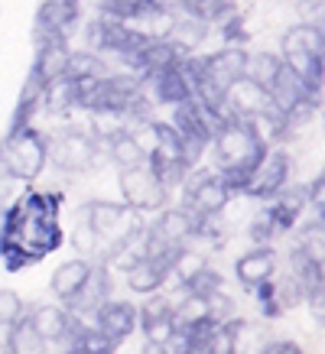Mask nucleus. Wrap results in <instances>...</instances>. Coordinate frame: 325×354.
Instances as JSON below:
<instances>
[{"mask_svg":"<svg viewBox=\"0 0 325 354\" xmlns=\"http://www.w3.org/2000/svg\"><path fill=\"white\" fill-rule=\"evenodd\" d=\"M267 140L257 133V127L250 120L231 118L228 114L221 124L215 127L208 150H212V162L215 172L221 176V183L231 189V195H241L248 185V176L254 172V166L260 162V156L267 153Z\"/></svg>","mask_w":325,"mask_h":354,"instance_id":"nucleus-1","label":"nucleus"},{"mask_svg":"<svg viewBox=\"0 0 325 354\" xmlns=\"http://www.w3.org/2000/svg\"><path fill=\"white\" fill-rule=\"evenodd\" d=\"M280 59L286 68H292L296 75L303 78L306 85L322 95V59H325V32L319 23L303 20L290 26L280 36Z\"/></svg>","mask_w":325,"mask_h":354,"instance_id":"nucleus-2","label":"nucleus"},{"mask_svg":"<svg viewBox=\"0 0 325 354\" xmlns=\"http://www.w3.org/2000/svg\"><path fill=\"white\" fill-rule=\"evenodd\" d=\"M150 36H143L133 23L108 17V13L98 10V17L85 23V43L91 53H98L101 59H118L120 65H130V59L137 55L143 43Z\"/></svg>","mask_w":325,"mask_h":354,"instance_id":"nucleus-3","label":"nucleus"},{"mask_svg":"<svg viewBox=\"0 0 325 354\" xmlns=\"http://www.w3.org/2000/svg\"><path fill=\"white\" fill-rule=\"evenodd\" d=\"M0 153H3V166L10 179H36L49 162V137L26 124L7 133V140L0 143Z\"/></svg>","mask_w":325,"mask_h":354,"instance_id":"nucleus-4","label":"nucleus"},{"mask_svg":"<svg viewBox=\"0 0 325 354\" xmlns=\"http://www.w3.org/2000/svg\"><path fill=\"white\" fill-rule=\"evenodd\" d=\"M118 185H120V202L127 205V208H133L137 215L160 212L162 205L169 202V189L156 179V172H153L147 162H137V166L120 169Z\"/></svg>","mask_w":325,"mask_h":354,"instance_id":"nucleus-5","label":"nucleus"},{"mask_svg":"<svg viewBox=\"0 0 325 354\" xmlns=\"http://www.w3.org/2000/svg\"><path fill=\"white\" fill-rule=\"evenodd\" d=\"M78 218L95 231V237L101 241V247L120 241L130 227L140 225V221H137L140 215H137L133 208H127L124 202H111V198H91V202H85L82 208H78Z\"/></svg>","mask_w":325,"mask_h":354,"instance_id":"nucleus-6","label":"nucleus"},{"mask_svg":"<svg viewBox=\"0 0 325 354\" xmlns=\"http://www.w3.org/2000/svg\"><path fill=\"white\" fill-rule=\"evenodd\" d=\"M183 208H189L192 215L212 218L221 215L231 202V189L221 183V176L215 169H195L183 179Z\"/></svg>","mask_w":325,"mask_h":354,"instance_id":"nucleus-7","label":"nucleus"},{"mask_svg":"<svg viewBox=\"0 0 325 354\" xmlns=\"http://www.w3.org/2000/svg\"><path fill=\"white\" fill-rule=\"evenodd\" d=\"M104 153V143L95 133L85 130H65L62 137L49 140V160L65 172H85L91 169Z\"/></svg>","mask_w":325,"mask_h":354,"instance_id":"nucleus-8","label":"nucleus"},{"mask_svg":"<svg viewBox=\"0 0 325 354\" xmlns=\"http://www.w3.org/2000/svg\"><path fill=\"white\" fill-rule=\"evenodd\" d=\"M290 172H292L290 153L283 150V147H267V153L260 156V162L248 176V185H244V192L241 195L267 202V198H273L283 185L290 183Z\"/></svg>","mask_w":325,"mask_h":354,"instance_id":"nucleus-9","label":"nucleus"},{"mask_svg":"<svg viewBox=\"0 0 325 354\" xmlns=\"http://www.w3.org/2000/svg\"><path fill=\"white\" fill-rule=\"evenodd\" d=\"M137 328L143 332V342L150 348H160L173 338L176 322H173V302L166 292H147L143 306H137Z\"/></svg>","mask_w":325,"mask_h":354,"instance_id":"nucleus-10","label":"nucleus"},{"mask_svg":"<svg viewBox=\"0 0 325 354\" xmlns=\"http://www.w3.org/2000/svg\"><path fill=\"white\" fill-rule=\"evenodd\" d=\"M140 88L153 108H173V104H179V101H185V97L192 95L189 78L183 75L179 62L162 65V68H153V72L140 75Z\"/></svg>","mask_w":325,"mask_h":354,"instance_id":"nucleus-11","label":"nucleus"},{"mask_svg":"<svg viewBox=\"0 0 325 354\" xmlns=\"http://www.w3.org/2000/svg\"><path fill=\"white\" fill-rule=\"evenodd\" d=\"M221 101H225L228 114H231V118H241V120H257V118H263L267 111H273L267 88L257 85V82L248 75L234 78V82L225 88Z\"/></svg>","mask_w":325,"mask_h":354,"instance_id":"nucleus-12","label":"nucleus"},{"mask_svg":"<svg viewBox=\"0 0 325 354\" xmlns=\"http://www.w3.org/2000/svg\"><path fill=\"white\" fill-rule=\"evenodd\" d=\"M91 325L118 348V344H124L130 335L137 332V306L111 296V299H104L98 306V312L91 315Z\"/></svg>","mask_w":325,"mask_h":354,"instance_id":"nucleus-13","label":"nucleus"},{"mask_svg":"<svg viewBox=\"0 0 325 354\" xmlns=\"http://www.w3.org/2000/svg\"><path fill=\"white\" fill-rule=\"evenodd\" d=\"M82 10L78 0H43L36 10V23H32V39L36 36H65L78 26Z\"/></svg>","mask_w":325,"mask_h":354,"instance_id":"nucleus-14","label":"nucleus"},{"mask_svg":"<svg viewBox=\"0 0 325 354\" xmlns=\"http://www.w3.org/2000/svg\"><path fill=\"white\" fill-rule=\"evenodd\" d=\"M32 325H36V332L43 338L46 344H68V338L75 335V328L85 319H78L72 312L65 309V306H55V302H46V306H36L30 312Z\"/></svg>","mask_w":325,"mask_h":354,"instance_id":"nucleus-15","label":"nucleus"},{"mask_svg":"<svg viewBox=\"0 0 325 354\" xmlns=\"http://www.w3.org/2000/svg\"><path fill=\"white\" fill-rule=\"evenodd\" d=\"M234 277L248 292H254L260 283L277 277V250L273 244H254L234 260Z\"/></svg>","mask_w":325,"mask_h":354,"instance_id":"nucleus-16","label":"nucleus"},{"mask_svg":"<svg viewBox=\"0 0 325 354\" xmlns=\"http://www.w3.org/2000/svg\"><path fill=\"white\" fill-rule=\"evenodd\" d=\"M104 299H111V270L104 267V263H95L91 273H88V279L82 283V290L65 302V309L72 312V315H78V319L91 322V315H95L98 306Z\"/></svg>","mask_w":325,"mask_h":354,"instance_id":"nucleus-17","label":"nucleus"},{"mask_svg":"<svg viewBox=\"0 0 325 354\" xmlns=\"http://www.w3.org/2000/svg\"><path fill=\"white\" fill-rule=\"evenodd\" d=\"M150 234L160 241V244H169V247H183V244H192V234H195V215L189 208H166L162 205L156 212V221L150 225Z\"/></svg>","mask_w":325,"mask_h":354,"instance_id":"nucleus-18","label":"nucleus"},{"mask_svg":"<svg viewBox=\"0 0 325 354\" xmlns=\"http://www.w3.org/2000/svg\"><path fill=\"white\" fill-rule=\"evenodd\" d=\"M202 65H205V75L212 78V85L225 91L234 78L248 75V49H241L238 43L221 46L218 53L202 55Z\"/></svg>","mask_w":325,"mask_h":354,"instance_id":"nucleus-19","label":"nucleus"},{"mask_svg":"<svg viewBox=\"0 0 325 354\" xmlns=\"http://www.w3.org/2000/svg\"><path fill=\"white\" fill-rule=\"evenodd\" d=\"M68 39L65 36H36V62L32 72L43 78L46 85L55 78L65 75V65H68Z\"/></svg>","mask_w":325,"mask_h":354,"instance_id":"nucleus-20","label":"nucleus"},{"mask_svg":"<svg viewBox=\"0 0 325 354\" xmlns=\"http://www.w3.org/2000/svg\"><path fill=\"white\" fill-rule=\"evenodd\" d=\"M43 101H46V82L30 68V75H26V82H23V88H20V97H17V108H13V114H10L7 133L32 124L36 114H39V108H43Z\"/></svg>","mask_w":325,"mask_h":354,"instance_id":"nucleus-21","label":"nucleus"},{"mask_svg":"<svg viewBox=\"0 0 325 354\" xmlns=\"http://www.w3.org/2000/svg\"><path fill=\"white\" fill-rule=\"evenodd\" d=\"M91 260H85V257H75V260H65L62 267H55V273H53V279H49V290H53V296L59 302H68L72 296H75L78 290H82V283L88 279V273H91Z\"/></svg>","mask_w":325,"mask_h":354,"instance_id":"nucleus-22","label":"nucleus"},{"mask_svg":"<svg viewBox=\"0 0 325 354\" xmlns=\"http://www.w3.org/2000/svg\"><path fill=\"white\" fill-rule=\"evenodd\" d=\"M286 260H290L292 283L303 290V299H306V292H313V290H319V286H325V263H322V260H315V257H309L299 244L290 247V257H286Z\"/></svg>","mask_w":325,"mask_h":354,"instance_id":"nucleus-23","label":"nucleus"},{"mask_svg":"<svg viewBox=\"0 0 325 354\" xmlns=\"http://www.w3.org/2000/svg\"><path fill=\"white\" fill-rule=\"evenodd\" d=\"M101 143H104V156H108L118 169H127V166H137V162H147V150H143L140 140L133 137L130 130H120V133L101 140Z\"/></svg>","mask_w":325,"mask_h":354,"instance_id":"nucleus-24","label":"nucleus"},{"mask_svg":"<svg viewBox=\"0 0 325 354\" xmlns=\"http://www.w3.org/2000/svg\"><path fill=\"white\" fill-rule=\"evenodd\" d=\"M3 344H7L13 354H43V348H46V342L39 338V332H36V325H32V319H30V312H23L20 319L7 328Z\"/></svg>","mask_w":325,"mask_h":354,"instance_id":"nucleus-25","label":"nucleus"},{"mask_svg":"<svg viewBox=\"0 0 325 354\" xmlns=\"http://www.w3.org/2000/svg\"><path fill=\"white\" fill-rule=\"evenodd\" d=\"M176 13H189V17H198L205 20L208 26H221V23L234 13L231 0H169Z\"/></svg>","mask_w":325,"mask_h":354,"instance_id":"nucleus-26","label":"nucleus"},{"mask_svg":"<svg viewBox=\"0 0 325 354\" xmlns=\"http://www.w3.org/2000/svg\"><path fill=\"white\" fill-rule=\"evenodd\" d=\"M108 75V59H101L91 49H78L68 53V65H65V78L72 82H88V78H101Z\"/></svg>","mask_w":325,"mask_h":354,"instance_id":"nucleus-27","label":"nucleus"},{"mask_svg":"<svg viewBox=\"0 0 325 354\" xmlns=\"http://www.w3.org/2000/svg\"><path fill=\"white\" fill-rule=\"evenodd\" d=\"M283 68V59L280 55H273V53H254L248 55V78H254L257 85H270L273 75Z\"/></svg>","mask_w":325,"mask_h":354,"instance_id":"nucleus-28","label":"nucleus"},{"mask_svg":"<svg viewBox=\"0 0 325 354\" xmlns=\"http://www.w3.org/2000/svg\"><path fill=\"white\" fill-rule=\"evenodd\" d=\"M296 244L303 247L309 257L322 260L325 263V227H322V215H315L313 221H306L303 227H299V241Z\"/></svg>","mask_w":325,"mask_h":354,"instance_id":"nucleus-29","label":"nucleus"},{"mask_svg":"<svg viewBox=\"0 0 325 354\" xmlns=\"http://www.w3.org/2000/svg\"><path fill=\"white\" fill-rule=\"evenodd\" d=\"M23 299L13 290H0V335L7 338V328H10L17 319L23 315Z\"/></svg>","mask_w":325,"mask_h":354,"instance_id":"nucleus-30","label":"nucleus"},{"mask_svg":"<svg viewBox=\"0 0 325 354\" xmlns=\"http://www.w3.org/2000/svg\"><path fill=\"white\" fill-rule=\"evenodd\" d=\"M72 247L75 250H82V254H98V260H101V254H104V247H101V241L95 237V231L78 218V225L72 227Z\"/></svg>","mask_w":325,"mask_h":354,"instance_id":"nucleus-31","label":"nucleus"},{"mask_svg":"<svg viewBox=\"0 0 325 354\" xmlns=\"http://www.w3.org/2000/svg\"><path fill=\"white\" fill-rule=\"evenodd\" d=\"M248 237L254 241V244H273V237H277V231H273V225L267 221V215L260 212L254 221H250V227H248Z\"/></svg>","mask_w":325,"mask_h":354,"instance_id":"nucleus-32","label":"nucleus"},{"mask_svg":"<svg viewBox=\"0 0 325 354\" xmlns=\"http://www.w3.org/2000/svg\"><path fill=\"white\" fill-rule=\"evenodd\" d=\"M322 202H325V179L322 176H315L313 183L306 185V205L315 208V215H322Z\"/></svg>","mask_w":325,"mask_h":354,"instance_id":"nucleus-33","label":"nucleus"},{"mask_svg":"<svg viewBox=\"0 0 325 354\" xmlns=\"http://www.w3.org/2000/svg\"><path fill=\"white\" fill-rule=\"evenodd\" d=\"M260 351L263 354H303V348L296 342H267Z\"/></svg>","mask_w":325,"mask_h":354,"instance_id":"nucleus-34","label":"nucleus"},{"mask_svg":"<svg viewBox=\"0 0 325 354\" xmlns=\"http://www.w3.org/2000/svg\"><path fill=\"white\" fill-rule=\"evenodd\" d=\"M3 237H7V208L0 205V244H3Z\"/></svg>","mask_w":325,"mask_h":354,"instance_id":"nucleus-35","label":"nucleus"},{"mask_svg":"<svg viewBox=\"0 0 325 354\" xmlns=\"http://www.w3.org/2000/svg\"><path fill=\"white\" fill-rule=\"evenodd\" d=\"M95 3H104V0H95Z\"/></svg>","mask_w":325,"mask_h":354,"instance_id":"nucleus-36","label":"nucleus"}]
</instances>
